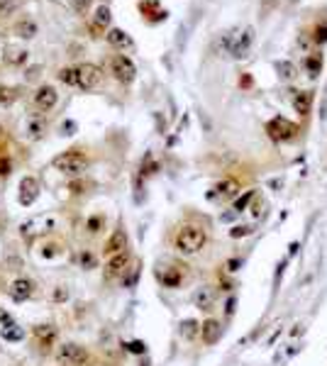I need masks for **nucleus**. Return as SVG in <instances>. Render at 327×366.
<instances>
[{
  "label": "nucleus",
  "instance_id": "nucleus-1",
  "mask_svg": "<svg viewBox=\"0 0 327 366\" xmlns=\"http://www.w3.org/2000/svg\"><path fill=\"white\" fill-rule=\"evenodd\" d=\"M205 242H208V232L200 225H183L181 230L176 232V237H174V247H176V252L191 256V254H198L200 249L205 247Z\"/></svg>",
  "mask_w": 327,
  "mask_h": 366
},
{
  "label": "nucleus",
  "instance_id": "nucleus-2",
  "mask_svg": "<svg viewBox=\"0 0 327 366\" xmlns=\"http://www.w3.org/2000/svg\"><path fill=\"white\" fill-rule=\"evenodd\" d=\"M86 166H88V156L78 149H71V151H64V154L54 156V168L61 171L64 176H78Z\"/></svg>",
  "mask_w": 327,
  "mask_h": 366
},
{
  "label": "nucleus",
  "instance_id": "nucleus-3",
  "mask_svg": "<svg viewBox=\"0 0 327 366\" xmlns=\"http://www.w3.org/2000/svg\"><path fill=\"white\" fill-rule=\"evenodd\" d=\"M56 359L66 366H83L88 361V351L83 347H78V344H64L56 351Z\"/></svg>",
  "mask_w": 327,
  "mask_h": 366
},
{
  "label": "nucleus",
  "instance_id": "nucleus-4",
  "mask_svg": "<svg viewBox=\"0 0 327 366\" xmlns=\"http://www.w3.org/2000/svg\"><path fill=\"white\" fill-rule=\"evenodd\" d=\"M76 78H78V88L91 91V88H95L100 83L103 73H100L98 66H93V64H81V66H76Z\"/></svg>",
  "mask_w": 327,
  "mask_h": 366
},
{
  "label": "nucleus",
  "instance_id": "nucleus-5",
  "mask_svg": "<svg viewBox=\"0 0 327 366\" xmlns=\"http://www.w3.org/2000/svg\"><path fill=\"white\" fill-rule=\"evenodd\" d=\"M110 71L115 73V78H117L120 83H132V81H134V73H137V69H134L132 59L122 54V56H115V59H112Z\"/></svg>",
  "mask_w": 327,
  "mask_h": 366
},
{
  "label": "nucleus",
  "instance_id": "nucleus-6",
  "mask_svg": "<svg viewBox=\"0 0 327 366\" xmlns=\"http://www.w3.org/2000/svg\"><path fill=\"white\" fill-rule=\"evenodd\" d=\"M127 264H129V254L127 252H122V254H115L110 256V261L105 264V278H120V276H125L127 271Z\"/></svg>",
  "mask_w": 327,
  "mask_h": 366
},
{
  "label": "nucleus",
  "instance_id": "nucleus-7",
  "mask_svg": "<svg viewBox=\"0 0 327 366\" xmlns=\"http://www.w3.org/2000/svg\"><path fill=\"white\" fill-rule=\"evenodd\" d=\"M122 252H127V235H125V230H115L110 235V239L105 242V247H103V254L115 256L122 254Z\"/></svg>",
  "mask_w": 327,
  "mask_h": 366
},
{
  "label": "nucleus",
  "instance_id": "nucleus-8",
  "mask_svg": "<svg viewBox=\"0 0 327 366\" xmlns=\"http://www.w3.org/2000/svg\"><path fill=\"white\" fill-rule=\"evenodd\" d=\"M39 196V183H37L35 176H25L22 183H20V203L22 205H32Z\"/></svg>",
  "mask_w": 327,
  "mask_h": 366
},
{
  "label": "nucleus",
  "instance_id": "nucleus-9",
  "mask_svg": "<svg viewBox=\"0 0 327 366\" xmlns=\"http://www.w3.org/2000/svg\"><path fill=\"white\" fill-rule=\"evenodd\" d=\"M59 100V93H56L54 86H42L39 91L35 93V103L39 110H52Z\"/></svg>",
  "mask_w": 327,
  "mask_h": 366
},
{
  "label": "nucleus",
  "instance_id": "nucleus-10",
  "mask_svg": "<svg viewBox=\"0 0 327 366\" xmlns=\"http://www.w3.org/2000/svg\"><path fill=\"white\" fill-rule=\"evenodd\" d=\"M200 337L205 344H215L220 337H222V325H220L215 317H208L203 325H200Z\"/></svg>",
  "mask_w": 327,
  "mask_h": 366
},
{
  "label": "nucleus",
  "instance_id": "nucleus-11",
  "mask_svg": "<svg viewBox=\"0 0 327 366\" xmlns=\"http://www.w3.org/2000/svg\"><path fill=\"white\" fill-rule=\"evenodd\" d=\"M32 332H35L37 342H39L42 347H52V344H54V339H56V327L54 325H37Z\"/></svg>",
  "mask_w": 327,
  "mask_h": 366
},
{
  "label": "nucleus",
  "instance_id": "nucleus-12",
  "mask_svg": "<svg viewBox=\"0 0 327 366\" xmlns=\"http://www.w3.org/2000/svg\"><path fill=\"white\" fill-rule=\"evenodd\" d=\"M30 295H32V283H30V281H25V278H18V281L10 286V298H13V300H18V303L27 300Z\"/></svg>",
  "mask_w": 327,
  "mask_h": 366
},
{
  "label": "nucleus",
  "instance_id": "nucleus-13",
  "mask_svg": "<svg viewBox=\"0 0 327 366\" xmlns=\"http://www.w3.org/2000/svg\"><path fill=\"white\" fill-rule=\"evenodd\" d=\"M27 59H30L27 49H5V61L10 66H22V64H27Z\"/></svg>",
  "mask_w": 327,
  "mask_h": 366
},
{
  "label": "nucleus",
  "instance_id": "nucleus-14",
  "mask_svg": "<svg viewBox=\"0 0 327 366\" xmlns=\"http://www.w3.org/2000/svg\"><path fill=\"white\" fill-rule=\"evenodd\" d=\"M193 300H196V305H198L200 310H210V308H213V300H215V295H213V291H210V288H200V291H196Z\"/></svg>",
  "mask_w": 327,
  "mask_h": 366
},
{
  "label": "nucleus",
  "instance_id": "nucleus-15",
  "mask_svg": "<svg viewBox=\"0 0 327 366\" xmlns=\"http://www.w3.org/2000/svg\"><path fill=\"white\" fill-rule=\"evenodd\" d=\"M15 35L22 37V39H32L37 35V25L32 20H22V22L15 25Z\"/></svg>",
  "mask_w": 327,
  "mask_h": 366
},
{
  "label": "nucleus",
  "instance_id": "nucleus-16",
  "mask_svg": "<svg viewBox=\"0 0 327 366\" xmlns=\"http://www.w3.org/2000/svg\"><path fill=\"white\" fill-rule=\"evenodd\" d=\"M108 42L112 47H117V49H125L129 44V37L122 32V30H110L108 32Z\"/></svg>",
  "mask_w": 327,
  "mask_h": 366
},
{
  "label": "nucleus",
  "instance_id": "nucleus-17",
  "mask_svg": "<svg viewBox=\"0 0 327 366\" xmlns=\"http://www.w3.org/2000/svg\"><path fill=\"white\" fill-rule=\"evenodd\" d=\"M198 332H200V322H196V320H183L181 334L186 337V339H193Z\"/></svg>",
  "mask_w": 327,
  "mask_h": 366
},
{
  "label": "nucleus",
  "instance_id": "nucleus-18",
  "mask_svg": "<svg viewBox=\"0 0 327 366\" xmlns=\"http://www.w3.org/2000/svg\"><path fill=\"white\" fill-rule=\"evenodd\" d=\"M181 278H183V276L179 274L176 269H169V271L161 276L164 286H169V288H176V286H181Z\"/></svg>",
  "mask_w": 327,
  "mask_h": 366
},
{
  "label": "nucleus",
  "instance_id": "nucleus-19",
  "mask_svg": "<svg viewBox=\"0 0 327 366\" xmlns=\"http://www.w3.org/2000/svg\"><path fill=\"white\" fill-rule=\"evenodd\" d=\"M93 22L98 25V27H105L110 22V8L108 5H100L98 10H95V18H93Z\"/></svg>",
  "mask_w": 327,
  "mask_h": 366
},
{
  "label": "nucleus",
  "instance_id": "nucleus-20",
  "mask_svg": "<svg viewBox=\"0 0 327 366\" xmlns=\"http://www.w3.org/2000/svg\"><path fill=\"white\" fill-rule=\"evenodd\" d=\"M252 232H254V227H252V225H237V227L230 230V237H232V239H242V237H249Z\"/></svg>",
  "mask_w": 327,
  "mask_h": 366
},
{
  "label": "nucleus",
  "instance_id": "nucleus-21",
  "mask_svg": "<svg viewBox=\"0 0 327 366\" xmlns=\"http://www.w3.org/2000/svg\"><path fill=\"white\" fill-rule=\"evenodd\" d=\"M59 81H61V83H66V86H78L76 69H61V71H59Z\"/></svg>",
  "mask_w": 327,
  "mask_h": 366
},
{
  "label": "nucleus",
  "instance_id": "nucleus-22",
  "mask_svg": "<svg viewBox=\"0 0 327 366\" xmlns=\"http://www.w3.org/2000/svg\"><path fill=\"white\" fill-rule=\"evenodd\" d=\"M3 337H5L8 342H18V339H22V329H20L18 325H5Z\"/></svg>",
  "mask_w": 327,
  "mask_h": 366
},
{
  "label": "nucleus",
  "instance_id": "nucleus-23",
  "mask_svg": "<svg viewBox=\"0 0 327 366\" xmlns=\"http://www.w3.org/2000/svg\"><path fill=\"white\" fill-rule=\"evenodd\" d=\"M235 188H237L235 181H225V183H220V186H218V193H220V196H235V193H237Z\"/></svg>",
  "mask_w": 327,
  "mask_h": 366
},
{
  "label": "nucleus",
  "instance_id": "nucleus-24",
  "mask_svg": "<svg viewBox=\"0 0 327 366\" xmlns=\"http://www.w3.org/2000/svg\"><path fill=\"white\" fill-rule=\"evenodd\" d=\"M13 100H15V91H13V88L0 86V103H3V105H10Z\"/></svg>",
  "mask_w": 327,
  "mask_h": 366
},
{
  "label": "nucleus",
  "instance_id": "nucleus-25",
  "mask_svg": "<svg viewBox=\"0 0 327 366\" xmlns=\"http://www.w3.org/2000/svg\"><path fill=\"white\" fill-rule=\"evenodd\" d=\"M252 198H254V191H249V193H247L244 198H239V201L235 203V210H237V213H239V210H244V208H247V205L252 203Z\"/></svg>",
  "mask_w": 327,
  "mask_h": 366
},
{
  "label": "nucleus",
  "instance_id": "nucleus-26",
  "mask_svg": "<svg viewBox=\"0 0 327 366\" xmlns=\"http://www.w3.org/2000/svg\"><path fill=\"white\" fill-rule=\"evenodd\" d=\"M8 173H10V159L3 156L0 159V176H8Z\"/></svg>",
  "mask_w": 327,
  "mask_h": 366
},
{
  "label": "nucleus",
  "instance_id": "nucleus-27",
  "mask_svg": "<svg viewBox=\"0 0 327 366\" xmlns=\"http://www.w3.org/2000/svg\"><path fill=\"white\" fill-rule=\"evenodd\" d=\"M129 351H132V354H144V344H142V342H132V344H129Z\"/></svg>",
  "mask_w": 327,
  "mask_h": 366
},
{
  "label": "nucleus",
  "instance_id": "nucleus-28",
  "mask_svg": "<svg viewBox=\"0 0 327 366\" xmlns=\"http://www.w3.org/2000/svg\"><path fill=\"white\" fill-rule=\"evenodd\" d=\"M10 10H13V3H10V0H0V18L8 15Z\"/></svg>",
  "mask_w": 327,
  "mask_h": 366
},
{
  "label": "nucleus",
  "instance_id": "nucleus-29",
  "mask_svg": "<svg viewBox=\"0 0 327 366\" xmlns=\"http://www.w3.org/2000/svg\"><path fill=\"white\" fill-rule=\"evenodd\" d=\"M71 3H73V8H76V10H86L93 0H71Z\"/></svg>",
  "mask_w": 327,
  "mask_h": 366
},
{
  "label": "nucleus",
  "instance_id": "nucleus-30",
  "mask_svg": "<svg viewBox=\"0 0 327 366\" xmlns=\"http://www.w3.org/2000/svg\"><path fill=\"white\" fill-rule=\"evenodd\" d=\"M252 213H254V218H261L264 215V203H256L254 208H252Z\"/></svg>",
  "mask_w": 327,
  "mask_h": 366
},
{
  "label": "nucleus",
  "instance_id": "nucleus-31",
  "mask_svg": "<svg viewBox=\"0 0 327 366\" xmlns=\"http://www.w3.org/2000/svg\"><path fill=\"white\" fill-rule=\"evenodd\" d=\"M30 132H32V137H39V134H42V125H39V122H32V125H30Z\"/></svg>",
  "mask_w": 327,
  "mask_h": 366
},
{
  "label": "nucleus",
  "instance_id": "nucleus-32",
  "mask_svg": "<svg viewBox=\"0 0 327 366\" xmlns=\"http://www.w3.org/2000/svg\"><path fill=\"white\" fill-rule=\"evenodd\" d=\"M81 261H83V266H86V264H88V266H93V256L91 254H83V256H81Z\"/></svg>",
  "mask_w": 327,
  "mask_h": 366
},
{
  "label": "nucleus",
  "instance_id": "nucleus-33",
  "mask_svg": "<svg viewBox=\"0 0 327 366\" xmlns=\"http://www.w3.org/2000/svg\"><path fill=\"white\" fill-rule=\"evenodd\" d=\"M227 266H230V271H237V266H239V259H232Z\"/></svg>",
  "mask_w": 327,
  "mask_h": 366
}]
</instances>
